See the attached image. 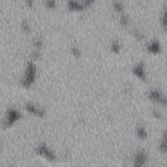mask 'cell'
Instances as JSON below:
<instances>
[{"mask_svg": "<svg viewBox=\"0 0 167 167\" xmlns=\"http://www.w3.org/2000/svg\"><path fill=\"white\" fill-rule=\"evenodd\" d=\"M20 118V114L17 112L16 110H10L8 115H7V125H12L14 122H16L17 120Z\"/></svg>", "mask_w": 167, "mask_h": 167, "instance_id": "obj_3", "label": "cell"}, {"mask_svg": "<svg viewBox=\"0 0 167 167\" xmlns=\"http://www.w3.org/2000/svg\"><path fill=\"white\" fill-rule=\"evenodd\" d=\"M163 140L167 141V131L165 132V134H164V138H163Z\"/></svg>", "mask_w": 167, "mask_h": 167, "instance_id": "obj_5", "label": "cell"}, {"mask_svg": "<svg viewBox=\"0 0 167 167\" xmlns=\"http://www.w3.org/2000/svg\"><path fill=\"white\" fill-rule=\"evenodd\" d=\"M38 152L42 154V155H43L44 157H46L47 159H49V160H53V159H54V154H53V152H51L47 147H45V146L40 147L39 149H38Z\"/></svg>", "mask_w": 167, "mask_h": 167, "instance_id": "obj_2", "label": "cell"}, {"mask_svg": "<svg viewBox=\"0 0 167 167\" xmlns=\"http://www.w3.org/2000/svg\"><path fill=\"white\" fill-rule=\"evenodd\" d=\"M147 162V154L145 152L140 151L138 152L135 156V163L134 167H145V164Z\"/></svg>", "mask_w": 167, "mask_h": 167, "instance_id": "obj_1", "label": "cell"}, {"mask_svg": "<svg viewBox=\"0 0 167 167\" xmlns=\"http://www.w3.org/2000/svg\"><path fill=\"white\" fill-rule=\"evenodd\" d=\"M137 133H138V136H139V138H140V139H142V140H143V139H145V138H147V133L146 129L143 128V127H141V128L138 129Z\"/></svg>", "mask_w": 167, "mask_h": 167, "instance_id": "obj_4", "label": "cell"}]
</instances>
